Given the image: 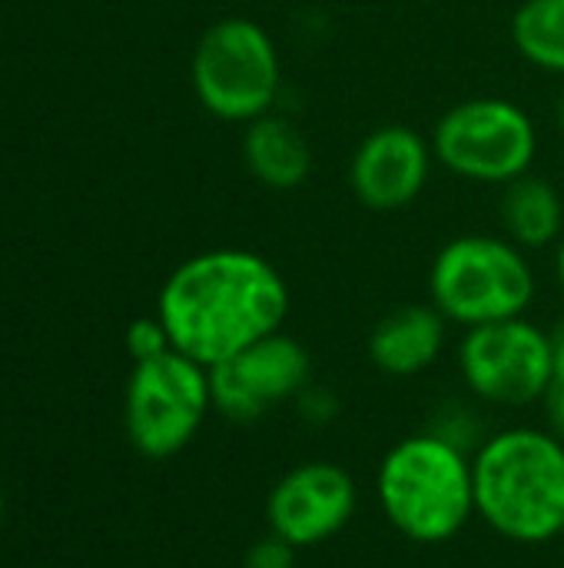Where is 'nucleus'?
I'll list each match as a JSON object with an SVG mask.
<instances>
[{"label":"nucleus","mask_w":564,"mask_h":568,"mask_svg":"<svg viewBox=\"0 0 564 568\" xmlns=\"http://www.w3.org/2000/svg\"><path fill=\"white\" fill-rule=\"evenodd\" d=\"M535 296V266L509 236H452L429 266V303L462 329L519 320L532 310Z\"/></svg>","instance_id":"20e7f679"},{"label":"nucleus","mask_w":564,"mask_h":568,"mask_svg":"<svg viewBox=\"0 0 564 568\" xmlns=\"http://www.w3.org/2000/svg\"><path fill=\"white\" fill-rule=\"evenodd\" d=\"M189 80L209 116L246 126L276 110L283 90L276 40L249 17H223L196 40Z\"/></svg>","instance_id":"39448f33"},{"label":"nucleus","mask_w":564,"mask_h":568,"mask_svg":"<svg viewBox=\"0 0 564 568\" xmlns=\"http://www.w3.org/2000/svg\"><path fill=\"white\" fill-rule=\"evenodd\" d=\"M296 559H299V549L296 546H289L276 532H266L263 539H256L246 549L243 568H296Z\"/></svg>","instance_id":"f3484780"},{"label":"nucleus","mask_w":564,"mask_h":568,"mask_svg":"<svg viewBox=\"0 0 564 568\" xmlns=\"http://www.w3.org/2000/svg\"><path fill=\"white\" fill-rule=\"evenodd\" d=\"M558 539H564V526H562V536H558Z\"/></svg>","instance_id":"b1692460"},{"label":"nucleus","mask_w":564,"mask_h":568,"mask_svg":"<svg viewBox=\"0 0 564 568\" xmlns=\"http://www.w3.org/2000/svg\"><path fill=\"white\" fill-rule=\"evenodd\" d=\"M213 413L209 369L170 349L156 359L133 363L123 423L133 449L146 459L183 453Z\"/></svg>","instance_id":"0eeeda50"},{"label":"nucleus","mask_w":564,"mask_h":568,"mask_svg":"<svg viewBox=\"0 0 564 568\" xmlns=\"http://www.w3.org/2000/svg\"><path fill=\"white\" fill-rule=\"evenodd\" d=\"M309 386L312 356L283 329L209 369L213 409L239 426L259 423L283 403L299 399Z\"/></svg>","instance_id":"1a4fd4ad"},{"label":"nucleus","mask_w":564,"mask_h":568,"mask_svg":"<svg viewBox=\"0 0 564 568\" xmlns=\"http://www.w3.org/2000/svg\"><path fill=\"white\" fill-rule=\"evenodd\" d=\"M459 373L469 393L489 406H535L555 379L548 329L535 326L529 316L465 329L459 343Z\"/></svg>","instance_id":"6e6552de"},{"label":"nucleus","mask_w":564,"mask_h":568,"mask_svg":"<svg viewBox=\"0 0 564 568\" xmlns=\"http://www.w3.org/2000/svg\"><path fill=\"white\" fill-rule=\"evenodd\" d=\"M509 33L525 63L564 77V0H522Z\"/></svg>","instance_id":"2eb2a0df"},{"label":"nucleus","mask_w":564,"mask_h":568,"mask_svg":"<svg viewBox=\"0 0 564 568\" xmlns=\"http://www.w3.org/2000/svg\"><path fill=\"white\" fill-rule=\"evenodd\" d=\"M548 343H552V359H555V376H564V316H558L548 329Z\"/></svg>","instance_id":"aec40b11"},{"label":"nucleus","mask_w":564,"mask_h":568,"mask_svg":"<svg viewBox=\"0 0 564 568\" xmlns=\"http://www.w3.org/2000/svg\"><path fill=\"white\" fill-rule=\"evenodd\" d=\"M170 349H173V343H170V333L160 316H140L126 326V353L133 356V363L156 359Z\"/></svg>","instance_id":"dca6fc26"},{"label":"nucleus","mask_w":564,"mask_h":568,"mask_svg":"<svg viewBox=\"0 0 564 568\" xmlns=\"http://www.w3.org/2000/svg\"><path fill=\"white\" fill-rule=\"evenodd\" d=\"M432 143L406 123H386L362 136L349 160V190L372 213L412 206L432 176Z\"/></svg>","instance_id":"9b49d317"},{"label":"nucleus","mask_w":564,"mask_h":568,"mask_svg":"<svg viewBox=\"0 0 564 568\" xmlns=\"http://www.w3.org/2000/svg\"><path fill=\"white\" fill-rule=\"evenodd\" d=\"M356 506L359 486L352 473L339 463L312 459L293 466L269 489L266 523L269 532H276L302 552L339 536L352 523Z\"/></svg>","instance_id":"9d476101"},{"label":"nucleus","mask_w":564,"mask_h":568,"mask_svg":"<svg viewBox=\"0 0 564 568\" xmlns=\"http://www.w3.org/2000/svg\"><path fill=\"white\" fill-rule=\"evenodd\" d=\"M243 163L259 186H266L273 193H289L309 180L312 146L293 120H286L273 110V113L246 123Z\"/></svg>","instance_id":"ddd939ff"},{"label":"nucleus","mask_w":564,"mask_h":568,"mask_svg":"<svg viewBox=\"0 0 564 568\" xmlns=\"http://www.w3.org/2000/svg\"><path fill=\"white\" fill-rule=\"evenodd\" d=\"M296 403H299L302 416H306V419H312V423H326V419H332V416H336V409H339V406H336V399H332L326 389H316V386H309Z\"/></svg>","instance_id":"6ab92c4d"},{"label":"nucleus","mask_w":564,"mask_h":568,"mask_svg":"<svg viewBox=\"0 0 564 568\" xmlns=\"http://www.w3.org/2000/svg\"><path fill=\"white\" fill-rule=\"evenodd\" d=\"M432 156L452 176L505 186L539 156V130L525 106L505 97H472L449 106L432 126Z\"/></svg>","instance_id":"423d86ee"},{"label":"nucleus","mask_w":564,"mask_h":568,"mask_svg":"<svg viewBox=\"0 0 564 568\" xmlns=\"http://www.w3.org/2000/svg\"><path fill=\"white\" fill-rule=\"evenodd\" d=\"M555 120H558V130H562V136H564V93L558 97V106H555Z\"/></svg>","instance_id":"4be33fe9"},{"label":"nucleus","mask_w":564,"mask_h":568,"mask_svg":"<svg viewBox=\"0 0 564 568\" xmlns=\"http://www.w3.org/2000/svg\"><path fill=\"white\" fill-rule=\"evenodd\" d=\"M449 339V320L432 303H402L369 329V363L396 379L419 376L439 363Z\"/></svg>","instance_id":"f8f14e48"},{"label":"nucleus","mask_w":564,"mask_h":568,"mask_svg":"<svg viewBox=\"0 0 564 568\" xmlns=\"http://www.w3.org/2000/svg\"><path fill=\"white\" fill-rule=\"evenodd\" d=\"M0 526H3V489H0Z\"/></svg>","instance_id":"5701e85b"},{"label":"nucleus","mask_w":564,"mask_h":568,"mask_svg":"<svg viewBox=\"0 0 564 568\" xmlns=\"http://www.w3.org/2000/svg\"><path fill=\"white\" fill-rule=\"evenodd\" d=\"M293 296L283 273L253 250L219 246L180 263L156 300L176 353L213 369L286 326Z\"/></svg>","instance_id":"f257e3e1"},{"label":"nucleus","mask_w":564,"mask_h":568,"mask_svg":"<svg viewBox=\"0 0 564 568\" xmlns=\"http://www.w3.org/2000/svg\"><path fill=\"white\" fill-rule=\"evenodd\" d=\"M555 276H558V286L564 293V236L558 240V250H555Z\"/></svg>","instance_id":"412c9836"},{"label":"nucleus","mask_w":564,"mask_h":568,"mask_svg":"<svg viewBox=\"0 0 564 568\" xmlns=\"http://www.w3.org/2000/svg\"><path fill=\"white\" fill-rule=\"evenodd\" d=\"M499 220L505 236L525 253L558 246V240L564 236L562 190L548 176L525 173L502 186Z\"/></svg>","instance_id":"4468645a"},{"label":"nucleus","mask_w":564,"mask_h":568,"mask_svg":"<svg viewBox=\"0 0 564 568\" xmlns=\"http://www.w3.org/2000/svg\"><path fill=\"white\" fill-rule=\"evenodd\" d=\"M475 516L502 539L542 546L564 526V443L548 429L512 426L472 456Z\"/></svg>","instance_id":"f03ea898"},{"label":"nucleus","mask_w":564,"mask_h":568,"mask_svg":"<svg viewBox=\"0 0 564 568\" xmlns=\"http://www.w3.org/2000/svg\"><path fill=\"white\" fill-rule=\"evenodd\" d=\"M542 406H545L548 433L564 443V376H555V379H552V386H548V393H545Z\"/></svg>","instance_id":"a211bd4d"},{"label":"nucleus","mask_w":564,"mask_h":568,"mask_svg":"<svg viewBox=\"0 0 564 568\" xmlns=\"http://www.w3.org/2000/svg\"><path fill=\"white\" fill-rule=\"evenodd\" d=\"M376 496L389 526L409 542H449L475 516L472 456L445 433L406 436L382 456Z\"/></svg>","instance_id":"7ed1b4c3"}]
</instances>
